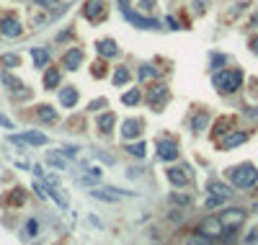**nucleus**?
I'll return each instance as SVG.
<instances>
[{
  "instance_id": "obj_1",
  "label": "nucleus",
  "mask_w": 258,
  "mask_h": 245,
  "mask_svg": "<svg viewBox=\"0 0 258 245\" xmlns=\"http://www.w3.org/2000/svg\"><path fill=\"white\" fill-rule=\"evenodd\" d=\"M227 178H230V184H233L235 188L245 191V188H251V186L258 184V170H256V165H251V163H243V165L230 168Z\"/></svg>"
},
{
  "instance_id": "obj_2",
  "label": "nucleus",
  "mask_w": 258,
  "mask_h": 245,
  "mask_svg": "<svg viewBox=\"0 0 258 245\" xmlns=\"http://www.w3.org/2000/svg\"><path fill=\"white\" fill-rule=\"evenodd\" d=\"M212 85H215V90H219L222 96L235 93V90L243 85V70H219V72H215V78H212Z\"/></svg>"
},
{
  "instance_id": "obj_3",
  "label": "nucleus",
  "mask_w": 258,
  "mask_h": 245,
  "mask_svg": "<svg viewBox=\"0 0 258 245\" xmlns=\"http://www.w3.org/2000/svg\"><path fill=\"white\" fill-rule=\"evenodd\" d=\"M199 232L207 235L209 240H219V238H222V232H225V225H222L219 217H207V220L199 222Z\"/></svg>"
},
{
  "instance_id": "obj_4",
  "label": "nucleus",
  "mask_w": 258,
  "mask_h": 245,
  "mask_svg": "<svg viewBox=\"0 0 258 245\" xmlns=\"http://www.w3.org/2000/svg\"><path fill=\"white\" fill-rule=\"evenodd\" d=\"M11 140L13 144H18V147H21V144H31V147H42V144H47L49 140H47V134H42V132H23V134H11Z\"/></svg>"
},
{
  "instance_id": "obj_5",
  "label": "nucleus",
  "mask_w": 258,
  "mask_h": 245,
  "mask_svg": "<svg viewBox=\"0 0 258 245\" xmlns=\"http://www.w3.org/2000/svg\"><path fill=\"white\" fill-rule=\"evenodd\" d=\"M245 217H248V212H245V209H237V206L219 212V220H222L225 230H237V227H240V225L245 222Z\"/></svg>"
},
{
  "instance_id": "obj_6",
  "label": "nucleus",
  "mask_w": 258,
  "mask_h": 245,
  "mask_svg": "<svg viewBox=\"0 0 258 245\" xmlns=\"http://www.w3.org/2000/svg\"><path fill=\"white\" fill-rule=\"evenodd\" d=\"M168 98H171V90H168V85H163V83L152 85L150 90H147V103H150L152 108H158V111L168 103Z\"/></svg>"
},
{
  "instance_id": "obj_7",
  "label": "nucleus",
  "mask_w": 258,
  "mask_h": 245,
  "mask_svg": "<svg viewBox=\"0 0 258 245\" xmlns=\"http://www.w3.org/2000/svg\"><path fill=\"white\" fill-rule=\"evenodd\" d=\"M243 142H248V132H225V134H219V140H217V144H219V150H233V147H237V144H243Z\"/></svg>"
},
{
  "instance_id": "obj_8",
  "label": "nucleus",
  "mask_w": 258,
  "mask_h": 245,
  "mask_svg": "<svg viewBox=\"0 0 258 245\" xmlns=\"http://www.w3.org/2000/svg\"><path fill=\"white\" fill-rule=\"evenodd\" d=\"M83 16H86L88 21H104L106 0H86V5H83Z\"/></svg>"
},
{
  "instance_id": "obj_9",
  "label": "nucleus",
  "mask_w": 258,
  "mask_h": 245,
  "mask_svg": "<svg viewBox=\"0 0 258 245\" xmlns=\"http://www.w3.org/2000/svg\"><path fill=\"white\" fill-rule=\"evenodd\" d=\"M124 16L129 23H134L137 29H145V31H152V29H160L158 18H147V16H140V13H132L129 8H124Z\"/></svg>"
},
{
  "instance_id": "obj_10",
  "label": "nucleus",
  "mask_w": 258,
  "mask_h": 245,
  "mask_svg": "<svg viewBox=\"0 0 258 245\" xmlns=\"http://www.w3.org/2000/svg\"><path fill=\"white\" fill-rule=\"evenodd\" d=\"M158 158L160 160H176L178 158V142L171 137H160L158 140Z\"/></svg>"
},
{
  "instance_id": "obj_11",
  "label": "nucleus",
  "mask_w": 258,
  "mask_h": 245,
  "mask_svg": "<svg viewBox=\"0 0 258 245\" xmlns=\"http://www.w3.org/2000/svg\"><path fill=\"white\" fill-rule=\"evenodd\" d=\"M0 34L8 36V39H16V36H21V34H23L21 21H18L16 16H5L3 21H0Z\"/></svg>"
},
{
  "instance_id": "obj_12",
  "label": "nucleus",
  "mask_w": 258,
  "mask_h": 245,
  "mask_svg": "<svg viewBox=\"0 0 258 245\" xmlns=\"http://www.w3.org/2000/svg\"><path fill=\"white\" fill-rule=\"evenodd\" d=\"M96 52H98V57H104V60H114L119 54V47H116L114 39H98L96 41Z\"/></svg>"
},
{
  "instance_id": "obj_13",
  "label": "nucleus",
  "mask_w": 258,
  "mask_h": 245,
  "mask_svg": "<svg viewBox=\"0 0 258 245\" xmlns=\"http://www.w3.org/2000/svg\"><path fill=\"white\" fill-rule=\"evenodd\" d=\"M83 49L80 47H72V49H67L64 52V57H62V65H64V70H78L80 67V62H83Z\"/></svg>"
},
{
  "instance_id": "obj_14",
  "label": "nucleus",
  "mask_w": 258,
  "mask_h": 245,
  "mask_svg": "<svg viewBox=\"0 0 258 245\" xmlns=\"http://www.w3.org/2000/svg\"><path fill=\"white\" fill-rule=\"evenodd\" d=\"M142 134V122L140 119H127L122 124V137L124 140H134V137H140Z\"/></svg>"
},
{
  "instance_id": "obj_15",
  "label": "nucleus",
  "mask_w": 258,
  "mask_h": 245,
  "mask_svg": "<svg viewBox=\"0 0 258 245\" xmlns=\"http://www.w3.org/2000/svg\"><path fill=\"white\" fill-rule=\"evenodd\" d=\"M78 88H72V85H67V88H62L60 90V103L64 106V108H75V103H78Z\"/></svg>"
},
{
  "instance_id": "obj_16",
  "label": "nucleus",
  "mask_w": 258,
  "mask_h": 245,
  "mask_svg": "<svg viewBox=\"0 0 258 245\" xmlns=\"http://www.w3.org/2000/svg\"><path fill=\"white\" fill-rule=\"evenodd\" d=\"M183 170H186V168H176V165H173V168H168V181H171L173 186H178V188L189 186V176L183 173Z\"/></svg>"
},
{
  "instance_id": "obj_17",
  "label": "nucleus",
  "mask_w": 258,
  "mask_h": 245,
  "mask_svg": "<svg viewBox=\"0 0 258 245\" xmlns=\"http://www.w3.org/2000/svg\"><path fill=\"white\" fill-rule=\"evenodd\" d=\"M96 124H98V129L104 132V134H108L114 129V124H116V114L114 111H106V114H101L98 119H96Z\"/></svg>"
},
{
  "instance_id": "obj_18",
  "label": "nucleus",
  "mask_w": 258,
  "mask_h": 245,
  "mask_svg": "<svg viewBox=\"0 0 258 245\" xmlns=\"http://www.w3.org/2000/svg\"><path fill=\"white\" fill-rule=\"evenodd\" d=\"M36 119L44 122V124H52V122H57V111H54L52 106L42 103V106H36Z\"/></svg>"
},
{
  "instance_id": "obj_19",
  "label": "nucleus",
  "mask_w": 258,
  "mask_h": 245,
  "mask_svg": "<svg viewBox=\"0 0 258 245\" xmlns=\"http://www.w3.org/2000/svg\"><path fill=\"white\" fill-rule=\"evenodd\" d=\"M207 126H209V114H207V111H199V114L191 119V132H194V134L204 132Z\"/></svg>"
},
{
  "instance_id": "obj_20",
  "label": "nucleus",
  "mask_w": 258,
  "mask_h": 245,
  "mask_svg": "<svg viewBox=\"0 0 258 245\" xmlns=\"http://www.w3.org/2000/svg\"><path fill=\"white\" fill-rule=\"evenodd\" d=\"M31 60L36 67H47L49 65V52L42 49V47H31Z\"/></svg>"
},
{
  "instance_id": "obj_21",
  "label": "nucleus",
  "mask_w": 258,
  "mask_h": 245,
  "mask_svg": "<svg viewBox=\"0 0 258 245\" xmlns=\"http://www.w3.org/2000/svg\"><path fill=\"white\" fill-rule=\"evenodd\" d=\"M111 80H114V85H127L129 80H132V72H129V67H124V65H119L116 70H114V75H111Z\"/></svg>"
},
{
  "instance_id": "obj_22",
  "label": "nucleus",
  "mask_w": 258,
  "mask_h": 245,
  "mask_svg": "<svg viewBox=\"0 0 258 245\" xmlns=\"http://www.w3.org/2000/svg\"><path fill=\"white\" fill-rule=\"evenodd\" d=\"M47 163H49V165H54L57 170H64V168H67V158H64V152H49V155H47Z\"/></svg>"
},
{
  "instance_id": "obj_23",
  "label": "nucleus",
  "mask_w": 258,
  "mask_h": 245,
  "mask_svg": "<svg viewBox=\"0 0 258 245\" xmlns=\"http://www.w3.org/2000/svg\"><path fill=\"white\" fill-rule=\"evenodd\" d=\"M111 191H114V188H93V191H90V194H93L96 199H101V202H108V204H114L116 199H119V194H111Z\"/></svg>"
},
{
  "instance_id": "obj_24",
  "label": "nucleus",
  "mask_w": 258,
  "mask_h": 245,
  "mask_svg": "<svg viewBox=\"0 0 258 245\" xmlns=\"http://www.w3.org/2000/svg\"><path fill=\"white\" fill-rule=\"evenodd\" d=\"M54 85H60V70H57V67H52V70L44 72V88L52 90Z\"/></svg>"
},
{
  "instance_id": "obj_25",
  "label": "nucleus",
  "mask_w": 258,
  "mask_h": 245,
  "mask_svg": "<svg viewBox=\"0 0 258 245\" xmlns=\"http://www.w3.org/2000/svg\"><path fill=\"white\" fill-rule=\"evenodd\" d=\"M209 191H212V194H222V196H233V188H230L227 184H222V181H212V184H209Z\"/></svg>"
},
{
  "instance_id": "obj_26",
  "label": "nucleus",
  "mask_w": 258,
  "mask_h": 245,
  "mask_svg": "<svg viewBox=\"0 0 258 245\" xmlns=\"http://www.w3.org/2000/svg\"><path fill=\"white\" fill-rule=\"evenodd\" d=\"M140 98H142V93H140V90H127V93L122 96V103H127V106H137V103H140Z\"/></svg>"
},
{
  "instance_id": "obj_27",
  "label": "nucleus",
  "mask_w": 258,
  "mask_h": 245,
  "mask_svg": "<svg viewBox=\"0 0 258 245\" xmlns=\"http://www.w3.org/2000/svg\"><path fill=\"white\" fill-rule=\"evenodd\" d=\"M36 235H39V222L29 220V222L23 225V238H36Z\"/></svg>"
},
{
  "instance_id": "obj_28",
  "label": "nucleus",
  "mask_w": 258,
  "mask_h": 245,
  "mask_svg": "<svg viewBox=\"0 0 258 245\" xmlns=\"http://www.w3.org/2000/svg\"><path fill=\"white\" fill-rule=\"evenodd\" d=\"M127 152H129V155H134V158H145L147 155V147H145V142H137V144H129Z\"/></svg>"
},
{
  "instance_id": "obj_29",
  "label": "nucleus",
  "mask_w": 258,
  "mask_h": 245,
  "mask_svg": "<svg viewBox=\"0 0 258 245\" xmlns=\"http://www.w3.org/2000/svg\"><path fill=\"white\" fill-rule=\"evenodd\" d=\"M227 202V196H222V194H212L209 199H207V209H217V206H222Z\"/></svg>"
},
{
  "instance_id": "obj_30",
  "label": "nucleus",
  "mask_w": 258,
  "mask_h": 245,
  "mask_svg": "<svg viewBox=\"0 0 258 245\" xmlns=\"http://www.w3.org/2000/svg\"><path fill=\"white\" fill-rule=\"evenodd\" d=\"M98 178H101V168H93V170H88L86 176H80V184H93Z\"/></svg>"
},
{
  "instance_id": "obj_31",
  "label": "nucleus",
  "mask_w": 258,
  "mask_h": 245,
  "mask_svg": "<svg viewBox=\"0 0 258 245\" xmlns=\"http://www.w3.org/2000/svg\"><path fill=\"white\" fill-rule=\"evenodd\" d=\"M0 65H5V67H18V54H3V57H0Z\"/></svg>"
},
{
  "instance_id": "obj_32",
  "label": "nucleus",
  "mask_w": 258,
  "mask_h": 245,
  "mask_svg": "<svg viewBox=\"0 0 258 245\" xmlns=\"http://www.w3.org/2000/svg\"><path fill=\"white\" fill-rule=\"evenodd\" d=\"M233 122H235L233 116H225V119H219V122H217V129H215V132H217V134H225V132H230L227 126L233 124Z\"/></svg>"
},
{
  "instance_id": "obj_33",
  "label": "nucleus",
  "mask_w": 258,
  "mask_h": 245,
  "mask_svg": "<svg viewBox=\"0 0 258 245\" xmlns=\"http://www.w3.org/2000/svg\"><path fill=\"white\" fill-rule=\"evenodd\" d=\"M49 196H52L54 202H57V204L62 206V209H67V199H64V196H62V194L57 191V188H52V186H49Z\"/></svg>"
},
{
  "instance_id": "obj_34",
  "label": "nucleus",
  "mask_w": 258,
  "mask_h": 245,
  "mask_svg": "<svg viewBox=\"0 0 258 245\" xmlns=\"http://www.w3.org/2000/svg\"><path fill=\"white\" fill-rule=\"evenodd\" d=\"M26 199V191L23 188H13V196H8V202H13V204H21Z\"/></svg>"
},
{
  "instance_id": "obj_35",
  "label": "nucleus",
  "mask_w": 258,
  "mask_h": 245,
  "mask_svg": "<svg viewBox=\"0 0 258 245\" xmlns=\"http://www.w3.org/2000/svg\"><path fill=\"white\" fill-rule=\"evenodd\" d=\"M152 75H158V70H155V67H150V65H142V67H140V78H142V80L152 78Z\"/></svg>"
},
{
  "instance_id": "obj_36",
  "label": "nucleus",
  "mask_w": 258,
  "mask_h": 245,
  "mask_svg": "<svg viewBox=\"0 0 258 245\" xmlns=\"http://www.w3.org/2000/svg\"><path fill=\"white\" fill-rule=\"evenodd\" d=\"M3 80H5V85H8V88H11V90H13V93H16V90H21V88H23V85H21V83H18V80H16L13 75H5Z\"/></svg>"
},
{
  "instance_id": "obj_37",
  "label": "nucleus",
  "mask_w": 258,
  "mask_h": 245,
  "mask_svg": "<svg viewBox=\"0 0 258 245\" xmlns=\"http://www.w3.org/2000/svg\"><path fill=\"white\" fill-rule=\"evenodd\" d=\"M108 101H106V98H96V101H90L88 103V111H98V108H104Z\"/></svg>"
},
{
  "instance_id": "obj_38",
  "label": "nucleus",
  "mask_w": 258,
  "mask_h": 245,
  "mask_svg": "<svg viewBox=\"0 0 258 245\" xmlns=\"http://www.w3.org/2000/svg\"><path fill=\"white\" fill-rule=\"evenodd\" d=\"M62 152H64V158H67V160L78 158V147H62Z\"/></svg>"
},
{
  "instance_id": "obj_39",
  "label": "nucleus",
  "mask_w": 258,
  "mask_h": 245,
  "mask_svg": "<svg viewBox=\"0 0 258 245\" xmlns=\"http://www.w3.org/2000/svg\"><path fill=\"white\" fill-rule=\"evenodd\" d=\"M34 191H36V196H39V199H47V196H49V188L44 191V186H42V184H34Z\"/></svg>"
},
{
  "instance_id": "obj_40",
  "label": "nucleus",
  "mask_w": 258,
  "mask_h": 245,
  "mask_svg": "<svg viewBox=\"0 0 258 245\" xmlns=\"http://www.w3.org/2000/svg\"><path fill=\"white\" fill-rule=\"evenodd\" d=\"M225 65V54H212V67H219Z\"/></svg>"
},
{
  "instance_id": "obj_41",
  "label": "nucleus",
  "mask_w": 258,
  "mask_h": 245,
  "mask_svg": "<svg viewBox=\"0 0 258 245\" xmlns=\"http://www.w3.org/2000/svg\"><path fill=\"white\" fill-rule=\"evenodd\" d=\"M189 202H191L189 196H176V194H173V204H178V206H186Z\"/></svg>"
},
{
  "instance_id": "obj_42",
  "label": "nucleus",
  "mask_w": 258,
  "mask_h": 245,
  "mask_svg": "<svg viewBox=\"0 0 258 245\" xmlns=\"http://www.w3.org/2000/svg\"><path fill=\"white\" fill-rule=\"evenodd\" d=\"M256 240H258V227H253L251 232L245 235V243H256Z\"/></svg>"
},
{
  "instance_id": "obj_43",
  "label": "nucleus",
  "mask_w": 258,
  "mask_h": 245,
  "mask_svg": "<svg viewBox=\"0 0 258 245\" xmlns=\"http://www.w3.org/2000/svg\"><path fill=\"white\" fill-rule=\"evenodd\" d=\"M245 116H248V119H253V122H258V111H256V108H251V106H248L245 108V111H243Z\"/></svg>"
},
{
  "instance_id": "obj_44",
  "label": "nucleus",
  "mask_w": 258,
  "mask_h": 245,
  "mask_svg": "<svg viewBox=\"0 0 258 245\" xmlns=\"http://www.w3.org/2000/svg\"><path fill=\"white\" fill-rule=\"evenodd\" d=\"M194 8H196L199 13H204V8H207V0H194Z\"/></svg>"
},
{
  "instance_id": "obj_45",
  "label": "nucleus",
  "mask_w": 258,
  "mask_h": 245,
  "mask_svg": "<svg viewBox=\"0 0 258 245\" xmlns=\"http://www.w3.org/2000/svg\"><path fill=\"white\" fill-rule=\"evenodd\" d=\"M0 124H3V126H8V129H13V122L8 119V116H3V114H0Z\"/></svg>"
},
{
  "instance_id": "obj_46",
  "label": "nucleus",
  "mask_w": 258,
  "mask_h": 245,
  "mask_svg": "<svg viewBox=\"0 0 258 245\" xmlns=\"http://www.w3.org/2000/svg\"><path fill=\"white\" fill-rule=\"evenodd\" d=\"M168 26H171V29H181V26H178V21H176L173 16H168Z\"/></svg>"
},
{
  "instance_id": "obj_47",
  "label": "nucleus",
  "mask_w": 258,
  "mask_h": 245,
  "mask_svg": "<svg viewBox=\"0 0 258 245\" xmlns=\"http://www.w3.org/2000/svg\"><path fill=\"white\" fill-rule=\"evenodd\" d=\"M36 3H39V5H47V8H49V5H57V0H36Z\"/></svg>"
},
{
  "instance_id": "obj_48",
  "label": "nucleus",
  "mask_w": 258,
  "mask_h": 245,
  "mask_svg": "<svg viewBox=\"0 0 258 245\" xmlns=\"http://www.w3.org/2000/svg\"><path fill=\"white\" fill-rule=\"evenodd\" d=\"M140 3H142L145 11H152V0H140Z\"/></svg>"
},
{
  "instance_id": "obj_49",
  "label": "nucleus",
  "mask_w": 258,
  "mask_h": 245,
  "mask_svg": "<svg viewBox=\"0 0 258 245\" xmlns=\"http://www.w3.org/2000/svg\"><path fill=\"white\" fill-rule=\"evenodd\" d=\"M253 52H256V54H258V39H256V41H253Z\"/></svg>"
},
{
  "instance_id": "obj_50",
  "label": "nucleus",
  "mask_w": 258,
  "mask_h": 245,
  "mask_svg": "<svg viewBox=\"0 0 258 245\" xmlns=\"http://www.w3.org/2000/svg\"><path fill=\"white\" fill-rule=\"evenodd\" d=\"M256 212H258V204H256Z\"/></svg>"
}]
</instances>
